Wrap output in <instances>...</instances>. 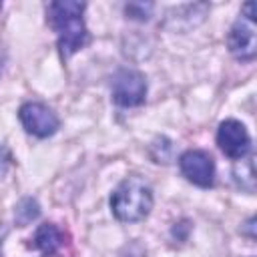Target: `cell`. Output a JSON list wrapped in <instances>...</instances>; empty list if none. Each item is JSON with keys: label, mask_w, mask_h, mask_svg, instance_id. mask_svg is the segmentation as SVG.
Listing matches in <instances>:
<instances>
[{"label": "cell", "mask_w": 257, "mask_h": 257, "mask_svg": "<svg viewBox=\"0 0 257 257\" xmlns=\"http://www.w3.org/2000/svg\"><path fill=\"white\" fill-rule=\"evenodd\" d=\"M84 8L86 6L82 2H68V0L50 2L46 8L48 24L56 32L60 52L66 58L72 56L74 52H78L80 48H84L90 40L88 30H86L84 20H82Z\"/></svg>", "instance_id": "cell-1"}, {"label": "cell", "mask_w": 257, "mask_h": 257, "mask_svg": "<svg viewBox=\"0 0 257 257\" xmlns=\"http://www.w3.org/2000/svg\"><path fill=\"white\" fill-rule=\"evenodd\" d=\"M153 209V191L141 177H126L110 195V211L122 223L145 219Z\"/></svg>", "instance_id": "cell-2"}, {"label": "cell", "mask_w": 257, "mask_h": 257, "mask_svg": "<svg viewBox=\"0 0 257 257\" xmlns=\"http://www.w3.org/2000/svg\"><path fill=\"white\" fill-rule=\"evenodd\" d=\"M112 100L118 106H139L147 96V80L139 70L120 68L114 72L112 82Z\"/></svg>", "instance_id": "cell-3"}, {"label": "cell", "mask_w": 257, "mask_h": 257, "mask_svg": "<svg viewBox=\"0 0 257 257\" xmlns=\"http://www.w3.org/2000/svg\"><path fill=\"white\" fill-rule=\"evenodd\" d=\"M179 169L189 183L201 189H209L215 183V163L207 151L201 149L185 151L179 159Z\"/></svg>", "instance_id": "cell-4"}, {"label": "cell", "mask_w": 257, "mask_h": 257, "mask_svg": "<svg viewBox=\"0 0 257 257\" xmlns=\"http://www.w3.org/2000/svg\"><path fill=\"white\" fill-rule=\"evenodd\" d=\"M18 118L22 122V126L26 128V133L38 137V139H46L50 135H54L58 131V116L42 102H24L18 110Z\"/></svg>", "instance_id": "cell-5"}, {"label": "cell", "mask_w": 257, "mask_h": 257, "mask_svg": "<svg viewBox=\"0 0 257 257\" xmlns=\"http://www.w3.org/2000/svg\"><path fill=\"white\" fill-rule=\"evenodd\" d=\"M227 44L231 54L237 60H253L257 54V36H255V18L239 16L229 30Z\"/></svg>", "instance_id": "cell-6"}, {"label": "cell", "mask_w": 257, "mask_h": 257, "mask_svg": "<svg viewBox=\"0 0 257 257\" xmlns=\"http://www.w3.org/2000/svg\"><path fill=\"white\" fill-rule=\"evenodd\" d=\"M217 145L229 159H245L251 149V137L243 122L227 118L217 128Z\"/></svg>", "instance_id": "cell-7"}, {"label": "cell", "mask_w": 257, "mask_h": 257, "mask_svg": "<svg viewBox=\"0 0 257 257\" xmlns=\"http://www.w3.org/2000/svg\"><path fill=\"white\" fill-rule=\"evenodd\" d=\"M32 245L42 251L44 255H54L62 245H64V233L52 225V223H44L36 229L34 233V239H32Z\"/></svg>", "instance_id": "cell-8"}, {"label": "cell", "mask_w": 257, "mask_h": 257, "mask_svg": "<svg viewBox=\"0 0 257 257\" xmlns=\"http://www.w3.org/2000/svg\"><path fill=\"white\" fill-rule=\"evenodd\" d=\"M241 163L235 165V179L239 183L241 189H245L247 193H253L255 191V163H253V157H247V159H239Z\"/></svg>", "instance_id": "cell-9"}, {"label": "cell", "mask_w": 257, "mask_h": 257, "mask_svg": "<svg viewBox=\"0 0 257 257\" xmlns=\"http://www.w3.org/2000/svg\"><path fill=\"white\" fill-rule=\"evenodd\" d=\"M38 213H40L38 203L28 197V199H22V201L18 203V207H16V211H14V219H16V223H18L20 227H24V225H28L30 221H34V219L38 217Z\"/></svg>", "instance_id": "cell-10"}, {"label": "cell", "mask_w": 257, "mask_h": 257, "mask_svg": "<svg viewBox=\"0 0 257 257\" xmlns=\"http://www.w3.org/2000/svg\"><path fill=\"white\" fill-rule=\"evenodd\" d=\"M124 12L133 20H147L153 12V4L151 2H147V4L145 2H128L124 6Z\"/></svg>", "instance_id": "cell-11"}, {"label": "cell", "mask_w": 257, "mask_h": 257, "mask_svg": "<svg viewBox=\"0 0 257 257\" xmlns=\"http://www.w3.org/2000/svg\"><path fill=\"white\" fill-rule=\"evenodd\" d=\"M8 235V229L4 223H0V249H2V243H4V237Z\"/></svg>", "instance_id": "cell-12"}, {"label": "cell", "mask_w": 257, "mask_h": 257, "mask_svg": "<svg viewBox=\"0 0 257 257\" xmlns=\"http://www.w3.org/2000/svg\"><path fill=\"white\" fill-rule=\"evenodd\" d=\"M46 257H56V255H46Z\"/></svg>", "instance_id": "cell-13"}]
</instances>
